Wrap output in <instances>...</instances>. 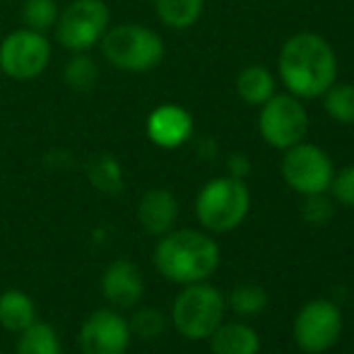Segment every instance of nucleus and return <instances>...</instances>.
I'll use <instances>...</instances> for the list:
<instances>
[{
    "label": "nucleus",
    "instance_id": "obj_15",
    "mask_svg": "<svg viewBox=\"0 0 354 354\" xmlns=\"http://www.w3.org/2000/svg\"><path fill=\"white\" fill-rule=\"evenodd\" d=\"M212 354H258L261 352V337L248 323L232 321L219 323V328L210 337Z\"/></svg>",
    "mask_w": 354,
    "mask_h": 354
},
{
    "label": "nucleus",
    "instance_id": "obj_9",
    "mask_svg": "<svg viewBox=\"0 0 354 354\" xmlns=\"http://www.w3.org/2000/svg\"><path fill=\"white\" fill-rule=\"evenodd\" d=\"M261 138L275 149H289L308 133V113L294 94H272L258 113Z\"/></svg>",
    "mask_w": 354,
    "mask_h": 354
},
{
    "label": "nucleus",
    "instance_id": "obj_10",
    "mask_svg": "<svg viewBox=\"0 0 354 354\" xmlns=\"http://www.w3.org/2000/svg\"><path fill=\"white\" fill-rule=\"evenodd\" d=\"M294 342L306 354H323L342 335V311L333 299H311L294 318Z\"/></svg>",
    "mask_w": 354,
    "mask_h": 354
},
{
    "label": "nucleus",
    "instance_id": "obj_21",
    "mask_svg": "<svg viewBox=\"0 0 354 354\" xmlns=\"http://www.w3.org/2000/svg\"><path fill=\"white\" fill-rule=\"evenodd\" d=\"M87 174H89L92 186L102 193L113 196V193H118L123 188V169L111 154H99V157H94Z\"/></svg>",
    "mask_w": 354,
    "mask_h": 354
},
{
    "label": "nucleus",
    "instance_id": "obj_2",
    "mask_svg": "<svg viewBox=\"0 0 354 354\" xmlns=\"http://www.w3.org/2000/svg\"><path fill=\"white\" fill-rule=\"evenodd\" d=\"M154 266L169 282H205L219 266V246L196 229L167 232L154 248Z\"/></svg>",
    "mask_w": 354,
    "mask_h": 354
},
{
    "label": "nucleus",
    "instance_id": "obj_4",
    "mask_svg": "<svg viewBox=\"0 0 354 354\" xmlns=\"http://www.w3.org/2000/svg\"><path fill=\"white\" fill-rule=\"evenodd\" d=\"M251 210V193L241 178L219 176L207 181L196 198V217L207 232H234Z\"/></svg>",
    "mask_w": 354,
    "mask_h": 354
},
{
    "label": "nucleus",
    "instance_id": "obj_20",
    "mask_svg": "<svg viewBox=\"0 0 354 354\" xmlns=\"http://www.w3.org/2000/svg\"><path fill=\"white\" fill-rule=\"evenodd\" d=\"M323 106L333 121L342 126H354V84L333 82L323 94Z\"/></svg>",
    "mask_w": 354,
    "mask_h": 354
},
{
    "label": "nucleus",
    "instance_id": "obj_27",
    "mask_svg": "<svg viewBox=\"0 0 354 354\" xmlns=\"http://www.w3.org/2000/svg\"><path fill=\"white\" fill-rule=\"evenodd\" d=\"M328 191H330V196L335 203H340V205L354 210V164L352 167H345L340 174L333 176Z\"/></svg>",
    "mask_w": 354,
    "mask_h": 354
},
{
    "label": "nucleus",
    "instance_id": "obj_17",
    "mask_svg": "<svg viewBox=\"0 0 354 354\" xmlns=\"http://www.w3.org/2000/svg\"><path fill=\"white\" fill-rule=\"evenodd\" d=\"M236 92L251 106H263L275 94V75L263 66H248L239 73Z\"/></svg>",
    "mask_w": 354,
    "mask_h": 354
},
{
    "label": "nucleus",
    "instance_id": "obj_30",
    "mask_svg": "<svg viewBox=\"0 0 354 354\" xmlns=\"http://www.w3.org/2000/svg\"><path fill=\"white\" fill-rule=\"evenodd\" d=\"M0 354H3V352H0Z\"/></svg>",
    "mask_w": 354,
    "mask_h": 354
},
{
    "label": "nucleus",
    "instance_id": "obj_22",
    "mask_svg": "<svg viewBox=\"0 0 354 354\" xmlns=\"http://www.w3.org/2000/svg\"><path fill=\"white\" fill-rule=\"evenodd\" d=\"M66 82L75 92H89L99 82V66L89 53H75L66 66Z\"/></svg>",
    "mask_w": 354,
    "mask_h": 354
},
{
    "label": "nucleus",
    "instance_id": "obj_16",
    "mask_svg": "<svg viewBox=\"0 0 354 354\" xmlns=\"http://www.w3.org/2000/svg\"><path fill=\"white\" fill-rule=\"evenodd\" d=\"M37 321V306L32 297L19 289L0 294V326L10 333H22L27 326Z\"/></svg>",
    "mask_w": 354,
    "mask_h": 354
},
{
    "label": "nucleus",
    "instance_id": "obj_5",
    "mask_svg": "<svg viewBox=\"0 0 354 354\" xmlns=\"http://www.w3.org/2000/svg\"><path fill=\"white\" fill-rule=\"evenodd\" d=\"M224 308H227V301L222 292L214 289L212 284H183L181 294L174 301L171 323L186 340H207L224 321Z\"/></svg>",
    "mask_w": 354,
    "mask_h": 354
},
{
    "label": "nucleus",
    "instance_id": "obj_29",
    "mask_svg": "<svg viewBox=\"0 0 354 354\" xmlns=\"http://www.w3.org/2000/svg\"><path fill=\"white\" fill-rule=\"evenodd\" d=\"M198 152H201V157L212 159L217 154V142L212 138H205V140H201V145H198Z\"/></svg>",
    "mask_w": 354,
    "mask_h": 354
},
{
    "label": "nucleus",
    "instance_id": "obj_19",
    "mask_svg": "<svg viewBox=\"0 0 354 354\" xmlns=\"http://www.w3.org/2000/svg\"><path fill=\"white\" fill-rule=\"evenodd\" d=\"M17 354H61V340L58 333L48 323L34 321L19 333Z\"/></svg>",
    "mask_w": 354,
    "mask_h": 354
},
{
    "label": "nucleus",
    "instance_id": "obj_25",
    "mask_svg": "<svg viewBox=\"0 0 354 354\" xmlns=\"http://www.w3.org/2000/svg\"><path fill=\"white\" fill-rule=\"evenodd\" d=\"M128 328H131V335H138L140 340H157L167 330V316L157 308H138L128 321Z\"/></svg>",
    "mask_w": 354,
    "mask_h": 354
},
{
    "label": "nucleus",
    "instance_id": "obj_14",
    "mask_svg": "<svg viewBox=\"0 0 354 354\" xmlns=\"http://www.w3.org/2000/svg\"><path fill=\"white\" fill-rule=\"evenodd\" d=\"M178 217V203L171 191L167 188H152L142 196L138 205V219L142 229L152 236H164L174 229V222Z\"/></svg>",
    "mask_w": 354,
    "mask_h": 354
},
{
    "label": "nucleus",
    "instance_id": "obj_26",
    "mask_svg": "<svg viewBox=\"0 0 354 354\" xmlns=\"http://www.w3.org/2000/svg\"><path fill=\"white\" fill-rule=\"evenodd\" d=\"M335 214V201L326 193H313V196H304L301 203V217L306 219L311 227H326Z\"/></svg>",
    "mask_w": 354,
    "mask_h": 354
},
{
    "label": "nucleus",
    "instance_id": "obj_1",
    "mask_svg": "<svg viewBox=\"0 0 354 354\" xmlns=\"http://www.w3.org/2000/svg\"><path fill=\"white\" fill-rule=\"evenodd\" d=\"M277 71L289 94L297 99H318L337 80V58L321 34L301 32L282 44Z\"/></svg>",
    "mask_w": 354,
    "mask_h": 354
},
{
    "label": "nucleus",
    "instance_id": "obj_28",
    "mask_svg": "<svg viewBox=\"0 0 354 354\" xmlns=\"http://www.w3.org/2000/svg\"><path fill=\"white\" fill-rule=\"evenodd\" d=\"M227 169H229V176L246 181V176L251 174V159L241 152H234L232 157L227 159Z\"/></svg>",
    "mask_w": 354,
    "mask_h": 354
},
{
    "label": "nucleus",
    "instance_id": "obj_11",
    "mask_svg": "<svg viewBox=\"0 0 354 354\" xmlns=\"http://www.w3.org/2000/svg\"><path fill=\"white\" fill-rule=\"evenodd\" d=\"M131 337V328L121 313L99 308L82 323L77 342L82 354H126Z\"/></svg>",
    "mask_w": 354,
    "mask_h": 354
},
{
    "label": "nucleus",
    "instance_id": "obj_3",
    "mask_svg": "<svg viewBox=\"0 0 354 354\" xmlns=\"http://www.w3.org/2000/svg\"><path fill=\"white\" fill-rule=\"evenodd\" d=\"M102 53L113 68L126 73H147L164 58V39L142 24H116L102 37Z\"/></svg>",
    "mask_w": 354,
    "mask_h": 354
},
{
    "label": "nucleus",
    "instance_id": "obj_23",
    "mask_svg": "<svg viewBox=\"0 0 354 354\" xmlns=\"http://www.w3.org/2000/svg\"><path fill=\"white\" fill-rule=\"evenodd\" d=\"M227 306L236 316H258L268 306V294L258 284H239L232 289L227 299Z\"/></svg>",
    "mask_w": 354,
    "mask_h": 354
},
{
    "label": "nucleus",
    "instance_id": "obj_12",
    "mask_svg": "<svg viewBox=\"0 0 354 354\" xmlns=\"http://www.w3.org/2000/svg\"><path fill=\"white\" fill-rule=\"evenodd\" d=\"M147 138L162 149H176L193 136V116L178 104H162L147 116Z\"/></svg>",
    "mask_w": 354,
    "mask_h": 354
},
{
    "label": "nucleus",
    "instance_id": "obj_7",
    "mask_svg": "<svg viewBox=\"0 0 354 354\" xmlns=\"http://www.w3.org/2000/svg\"><path fill=\"white\" fill-rule=\"evenodd\" d=\"M51 53V41L46 34L19 27L0 41V71L10 80L29 82L46 71Z\"/></svg>",
    "mask_w": 354,
    "mask_h": 354
},
{
    "label": "nucleus",
    "instance_id": "obj_24",
    "mask_svg": "<svg viewBox=\"0 0 354 354\" xmlns=\"http://www.w3.org/2000/svg\"><path fill=\"white\" fill-rule=\"evenodd\" d=\"M58 19V5L56 0H24L22 5V22L27 29L44 32L56 27Z\"/></svg>",
    "mask_w": 354,
    "mask_h": 354
},
{
    "label": "nucleus",
    "instance_id": "obj_8",
    "mask_svg": "<svg viewBox=\"0 0 354 354\" xmlns=\"http://www.w3.org/2000/svg\"><path fill=\"white\" fill-rule=\"evenodd\" d=\"M282 178L299 196H313V193H328L330 181L335 176L333 159L326 149L311 142H297L284 149L282 157Z\"/></svg>",
    "mask_w": 354,
    "mask_h": 354
},
{
    "label": "nucleus",
    "instance_id": "obj_6",
    "mask_svg": "<svg viewBox=\"0 0 354 354\" xmlns=\"http://www.w3.org/2000/svg\"><path fill=\"white\" fill-rule=\"evenodd\" d=\"M111 10L104 0H73L56 19V41L73 53H87L106 34Z\"/></svg>",
    "mask_w": 354,
    "mask_h": 354
},
{
    "label": "nucleus",
    "instance_id": "obj_13",
    "mask_svg": "<svg viewBox=\"0 0 354 354\" xmlns=\"http://www.w3.org/2000/svg\"><path fill=\"white\" fill-rule=\"evenodd\" d=\"M102 292L109 304L118 308H131L142 299L145 282L142 272L128 258H118L106 268L102 277Z\"/></svg>",
    "mask_w": 354,
    "mask_h": 354
},
{
    "label": "nucleus",
    "instance_id": "obj_18",
    "mask_svg": "<svg viewBox=\"0 0 354 354\" xmlns=\"http://www.w3.org/2000/svg\"><path fill=\"white\" fill-rule=\"evenodd\" d=\"M205 0H154V12L169 29H191L201 19Z\"/></svg>",
    "mask_w": 354,
    "mask_h": 354
}]
</instances>
